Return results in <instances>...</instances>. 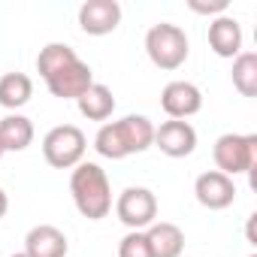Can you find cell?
Listing matches in <instances>:
<instances>
[{
    "label": "cell",
    "mask_w": 257,
    "mask_h": 257,
    "mask_svg": "<svg viewBox=\"0 0 257 257\" xmlns=\"http://www.w3.org/2000/svg\"><path fill=\"white\" fill-rule=\"evenodd\" d=\"M37 70H40L46 88L52 91V97H61V100H79L94 85L91 67L67 43L43 46L37 55Z\"/></svg>",
    "instance_id": "6da1fadb"
},
{
    "label": "cell",
    "mask_w": 257,
    "mask_h": 257,
    "mask_svg": "<svg viewBox=\"0 0 257 257\" xmlns=\"http://www.w3.org/2000/svg\"><path fill=\"white\" fill-rule=\"evenodd\" d=\"M152 146H155V124L146 115H124L121 121L103 124L94 137V149L109 161H124Z\"/></svg>",
    "instance_id": "7a4b0ae2"
},
{
    "label": "cell",
    "mask_w": 257,
    "mask_h": 257,
    "mask_svg": "<svg viewBox=\"0 0 257 257\" xmlns=\"http://www.w3.org/2000/svg\"><path fill=\"white\" fill-rule=\"evenodd\" d=\"M70 194H73L79 215L88 221H100L112 212V188H109V176L100 164L82 161L79 167H73Z\"/></svg>",
    "instance_id": "3957f363"
},
{
    "label": "cell",
    "mask_w": 257,
    "mask_h": 257,
    "mask_svg": "<svg viewBox=\"0 0 257 257\" xmlns=\"http://www.w3.org/2000/svg\"><path fill=\"white\" fill-rule=\"evenodd\" d=\"M146 55L158 70H179L188 61V37L179 25L161 22L146 34Z\"/></svg>",
    "instance_id": "277c9868"
},
{
    "label": "cell",
    "mask_w": 257,
    "mask_h": 257,
    "mask_svg": "<svg viewBox=\"0 0 257 257\" xmlns=\"http://www.w3.org/2000/svg\"><path fill=\"white\" fill-rule=\"evenodd\" d=\"M215 167L224 176H239V173H254L257 167V137L254 134H224L215 140L212 149Z\"/></svg>",
    "instance_id": "5b68a950"
},
{
    "label": "cell",
    "mask_w": 257,
    "mask_h": 257,
    "mask_svg": "<svg viewBox=\"0 0 257 257\" xmlns=\"http://www.w3.org/2000/svg\"><path fill=\"white\" fill-rule=\"evenodd\" d=\"M85 149H88V140H85V134L79 131L76 124H58L43 140V158L55 170L79 167L82 158H85Z\"/></svg>",
    "instance_id": "8992f818"
},
{
    "label": "cell",
    "mask_w": 257,
    "mask_h": 257,
    "mask_svg": "<svg viewBox=\"0 0 257 257\" xmlns=\"http://www.w3.org/2000/svg\"><path fill=\"white\" fill-rule=\"evenodd\" d=\"M115 215L131 230H149L158 221V197L149 188H124L115 200Z\"/></svg>",
    "instance_id": "52a82bcc"
},
{
    "label": "cell",
    "mask_w": 257,
    "mask_h": 257,
    "mask_svg": "<svg viewBox=\"0 0 257 257\" xmlns=\"http://www.w3.org/2000/svg\"><path fill=\"white\" fill-rule=\"evenodd\" d=\"M194 197H197V203H200L203 209L221 212V209L233 206V200H236V185H233L230 176H224V173H218V170H209V173L197 176V182H194Z\"/></svg>",
    "instance_id": "ba28073f"
},
{
    "label": "cell",
    "mask_w": 257,
    "mask_h": 257,
    "mask_svg": "<svg viewBox=\"0 0 257 257\" xmlns=\"http://www.w3.org/2000/svg\"><path fill=\"white\" fill-rule=\"evenodd\" d=\"M121 25V4L118 0H85L79 7V28L88 37H106Z\"/></svg>",
    "instance_id": "9c48e42d"
},
{
    "label": "cell",
    "mask_w": 257,
    "mask_h": 257,
    "mask_svg": "<svg viewBox=\"0 0 257 257\" xmlns=\"http://www.w3.org/2000/svg\"><path fill=\"white\" fill-rule=\"evenodd\" d=\"M161 106L173 121H185V118H191V115H197L203 109V94H200V88L194 82L179 79V82H170L164 88Z\"/></svg>",
    "instance_id": "30bf717a"
},
{
    "label": "cell",
    "mask_w": 257,
    "mask_h": 257,
    "mask_svg": "<svg viewBox=\"0 0 257 257\" xmlns=\"http://www.w3.org/2000/svg\"><path fill=\"white\" fill-rule=\"evenodd\" d=\"M155 146L167 155V158H188L197 149V131L188 121H164L161 127H155Z\"/></svg>",
    "instance_id": "8fae6325"
},
{
    "label": "cell",
    "mask_w": 257,
    "mask_h": 257,
    "mask_svg": "<svg viewBox=\"0 0 257 257\" xmlns=\"http://www.w3.org/2000/svg\"><path fill=\"white\" fill-rule=\"evenodd\" d=\"M67 251H70L67 236L52 224H37L25 236V254L28 257H67Z\"/></svg>",
    "instance_id": "7c38bea8"
},
{
    "label": "cell",
    "mask_w": 257,
    "mask_h": 257,
    "mask_svg": "<svg viewBox=\"0 0 257 257\" xmlns=\"http://www.w3.org/2000/svg\"><path fill=\"white\" fill-rule=\"evenodd\" d=\"M209 46L218 58H236L242 52V28L233 16H218L209 22Z\"/></svg>",
    "instance_id": "4fadbf2b"
},
{
    "label": "cell",
    "mask_w": 257,
    "mask_h": 257,
    "mask_svg": "<svg viewBox=\"0 0 257 257\" xmlns=\"http://www.w3.org/2000/svg\"><path fill=\"white\" fill-rule=\"evenodd\" d=\"M146 239L155 257H179L185 251V233L179 224H170V221H155L146 230Z\"/></svg>",
    "instance_id": "5bb4252c"
},
{
    "label": "cell",
    "mask_w": 257,
    "mask_h": 257,
    "mask_svg": "<svg viewBox=\"0 0 257 257\" xmlns=\"http://www.w3.org/2000/svg\"><path fill=\"white\" fill-rule=\"evenodd\" d=\"M34 143V124L31 118L13 112L7 118H0V149L7 152H25L28 146Z\"/></svg>",
    "instance_id": "9a60e30c"
},
{
    "label": "cell",
    "mask_w": 257,
    "mask_h": 257,
    "mask_svg": "<svg viewBox=\"0 0 257 257\" xmlns=\"http://www.w3.org/2000/svg\"><path fill=\"white\" fill-rule=\"evenodd\" d=\"M76 103H79V112L88 121H106L115 112V94L106 85H100V82H94Z\"/></svg>",
    "instance_id": "2e32d148"
},
{
    "label": "cell",
    "mask_w": 257,
    "mask_h": 257,
    "mask_svg": "<svg viewBox=\"0 0 257 257\" xmlns=\"http://www.w3.org/2000/svg\"><path fill=\"white\" fill-rule=\"evenodd\" d=\"M34 97V82L25 73H7L0 76V106L4 109H22Z\"/></svg>",
    "instance_id": "e0dca14e"
},
{
    "label": "cell",
    "mask_w": 257,
    "mask_h": 257,
    "mask_svg": "<svg viewBox=\"0 0 257 257\" xmlns=\"http://www.w3.org/2000/svg\"><path fill=\"white\" fill-rule=\"evenodd\" d=\"M233 88L242 97H257V55L239 52L233 58Z\"/></svg>",
    "instance_id": "ac0fdd59"
},
{
    "label": "cell",
    "mask_w": 257,
    "mask_h": 257,
    "mask_svg": "<svg viewBox=\"0 0 257 257\" xmlns=\"http://www.w3.org/2000/svg\"><path fill=\"white\" fill-rule=\"evenodd\" d=\"M118 257H155L152 245L146 239V230H131L118 242Z\"/></svg>",
    "instance_id": "d6986e66"
},
{
    "label": "cell",
    "mask_w": 257,
    "mask_h": 257,
    "mask_svg": "<svg viewBox=\"0 0 257 257\" xmlns=\"http://www.w3.org/2000/svg\"><path fill=\"white\" fill-rule=\"evenodd\" d=\"M188 7L197 13V16H227V7L230 0H188Z\"/></svg>",
    "instance_id": "ffe728a7"
},
{
    "label": "cell",
    "mask_w": 257,
    "mask_h": 257,
    "mask_svg": "<svg viewBox=\"0 0 257 257\" xmlns=\"http://www.w3.org/2000/svg\"><path fill=\"white\" fill-rule=\"evenodd\" d=\"M7 209H10V197H7V191L0 188V218L7 215Z\"/></svg>",
    "instance_id": "44dd1931"
},
{
    "label": "cell",
    "mask_w": 257,
    "mask_h": 257,
    "mask_svg": "<svg viewBox=\"0 0 257 257\" xmlns=\"http://www.w3.org/2000/svg\"><path fill=\"white\" fill-rule=\"evenodd\" d=\"M10 257H28V254H25V251H22V254H10Z\"/></svg>",
    "instance_id": "7402d4cb"
},
{
    "label": "cell",
    "mask_w": 257,
    "mask_h": 257,
    "mask_svg": "<svg viewBox=\"0 0 257 257\" xmlns=\"http://www.w3.org/2000/svg\"><path fill=\"white\" fill-rule=\"evenodd\" d=\"M0 158H4V149H0Z\"/></svg>",
    "instance_id": "603a6c76"
},
{
    "label": "cell",
    "mask_w": 257,
    "mask_h": 257,
    "mask_svg": "<svg viewBox=\"0 0 257 257\" xmlns=\"http://www.w3.org/2000/svg\"><path fill=\"white\" fill-rule=\"evenodd\" d=\"M248 257H257V254H248Z\"/></svg>",
    "instance_id": "cb8c5ba5"
}]
</instances>
